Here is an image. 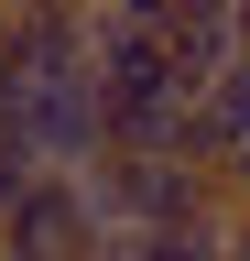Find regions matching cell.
Listing matches in <instances>:
<instances>
[{
	"label": "cell",
	"mask_w": 250,
	"mask_h": 261,
	"mask_svg": "<svg viewBox=\"0 0 250 261\" xmlns=\"http://www.w3.org/2000/svg\"><path fill=\"white\" fill-rule=\"evenodd\" d=\"M229 250H239V261H250V207H239V218H229Z\"/></svg>",
	"instance_id": "obj_1"
},
{
	"label": "cell",
	"mask_w": 250,
	"mask_h": 261,
	"mask_svg": "<svg viewBox=\"0 0 250 261\" xmlns=\"http://www.w3.org/2000/svg\"><path fill=\"white\" fill-rule=\"evenodd\" d=\"M229 22H239V55H250V0H229Z\"/></svg>",
	"instance_id": "obj_2"
},
{
	"label": "cell",
	"mask_w": 250,
	"mask_h": 261,
	"mask_svg": "<svg viewBox=\"0 0 250 261\" xmlns=\"http://www.w3.org/2000/svg\"><path fill=\"white\" fill-rule=\"evenodd\" d=\"M0 11H22V0H0Z\"/></svg>",
	"instance_id": "obj_3"
}]
</instances>
